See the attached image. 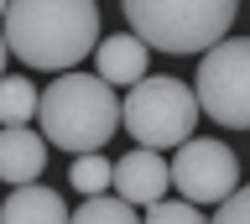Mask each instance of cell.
<instances>
[{
  "mask_svg": "<svg viewBox=\"0 0 250 224\" xmlns=\"http://www.w3.org/2000/svg\"><path fill=\"white\" fill-rule=\"evenodd\" d=\"M47 167V141L37 136L31 125H5L0 130V183H37Z\"/></svg>",
  "mask_w": 250,
  "mask_h": 224,
  "instance_id": "obj_8",
  "label": "cell"
},
{
  "mask_svg": "<svg viewBox=\"0 0 250 224\" xmlns=\"http://www.w3.org/2000/svg\"><path fill=\"white\" fill-rule=\"evenodd\" d=\"M68 224H141L136 208L125 204V198H104V193H94L78 204V214H68Z\"/></svg>",
  "mask_w": 250,
  "mask_h": 224,
  "instance_id": "obj_12",
  "label": "cell"
},
{
  "mask_svg": "<svg viewBox=\"0 0 250 224\" xmlns=\"http://www.w3.org/2000/svg\"><path fill=\"white\" fill-rule=\"evenodd\" d=\"M5 52L26 68L68 73L99 47V5L94 0H5Z\"/></svg>",
  "mask_w": 250,
  "mask_h": 224,
  "instance_id": "obj_1",
  "label": "cell"
},
{
  "mask_svg": "<svg viewBox=\"0 0 250 224\" xmlns=\"http://www.w3.org/2000/svg\"><path fill=\"white\" fill-rule=\"evenodd\" d=\"M120 125L136 136L146 151H167V146H183L198 125V99L193 89L177 79H141L130 83V94L120 104Z\"/></svg>",
  "mask_w": 250,
  "mask_h": 224,
  "instance_id": "obj_4",
  "label": "cell"
},
{
  "mask_svg": "<svg viewBox=\"0 0 250 224\" xmlns=\"http://www.w3.org/2000/svg\"><path fill=\"white\" fill-rule=\"evenodd\" d=\"M167 177L188 204H224L240 188V162L224 141H193L188 136L177 146V157L167 162Z\"/></svg>",
  "mask_w": 250,
  "mask_h": 224,
  "instance_id": "obj_6",
  "label": "cell"
},
{
  "mask_svg": "<svg viewBox=\"0 0 250 224\" xmlns=\"http://www.w3.org/2000/svg\"><path fill=\"white\" fill-rule=\"evenodd\" d=\"M94 63H99V79H104L109 89H120V83L130 89V83L146 79V42L130 37V32L104 37V42L94 47Z\"/></svg>",
  "mask_w": 250,
  "mask_h": 224,
  "instance_id": "obj_9",
  "label": "cell"
},
{
  "mask_svg": "<svg viewBox=\"0 0 250 224\" xmlns=\"http://www.w3.org/2000/svg\"><path fill=\"white\" fill-rule=\"evenodd\" d=\"M109 172H115V162H104V157H73V167H68V183H73L83 198H94V193H104L109 188Z\"/></svg>",
  "mask_w": 250,
  "mask_h": 224,
  "instance_id": "obj_13",
  "label": "cell"
},
{
  "mask_svg": "<svg viewBox=\"0 0 250 224\" xmlns=\"http://www.w3.org/2000/svg\"><path fill=\"white\" fill-rule=\"evenodd\" d=\"M0 16H5V0H0Z\"/></svg>",
  "mask_w": 250,
  "mask_h": 224,
  "instance_id": "obj_17",
  "label": "cell"
},
{
  "mask_svg": "<svg viewBox=\"0 0 250 224\" xmlns=\"http://www.w3.org/2000/svg\"><path fill=\"white\" fill-rule=\"evenodd\" d=\"M208 224H250V183H245V188H234L229 198L219 204V214Z\"/></svg>",
  "mask_w": 250,
  "mask_h": 224,
  "instance_id": "obj_15",
  "label": "cell"
},
{
  "mask_svg": "<svg viewBox=\"0 0 250 224\" xmlns=\"http://www.w3.org/2000/svg\"><path fill=\"white\" fill-rule=\"evenodd\" d=\"M37 120H42V141L73 157H89L115 136L120 125V99L99 73H58L37 94Z\"/></svg>",
  "mask_w": 250,
  "mask_h": 224,
  "instance_id": "obj_2",
  "label": "cell"
},
{
  "mask_svg": "<svg viewBox=\"0 0 250 224\" xmlns=\"http://www.w3.org/2000/svg\"><path fill=\"white\" fill-rule=\"evenodd\" d=\"M37 120V83L21 73L0 79V125H31Z\"/></svg>",
  "mask_w": 250,
  "mask_h": 224,
  "instance_id": "obj_11",
  "label": "cell"
},
{
  "mask_svg": "<svg viewBox=\"0 0 250 224\" xmlns=\"http://www.w3.org/2000/svg\"><path fill=\"white\" fill-rule=\"evenodd\" d=\"M109 188H115V198H125L130 208H146V204H156V198H167L172 177H167V162L141 146V151H130V157L115 162Z\"/></svg>",
  "mask_w": 250,
  "mask_h": 224,
  "instance_id": "obj_7",
  "label": "cell"
},
{
  "mask_svg": "<svg viewBox=\"0 0 250 224\" xmlns=\"http://www.w3.org/2000/svg\"><path fill=\"white\" fill-rule=\"evenodd\" d=\"M141 224H203V214L188 198H156V204H146V219Z\"/></svg>",
  "mask_w": 250,
  "mask_h": 224,
  "instance_id": "obj_14",
  "label": "cell"
},
{
  "mask_svg": "<svg viewBox=\"0 0 250 224\" xmlns=\"http://www.w3.org/2000/svg\"><path fill=\"white\" fill-rule=\"evenodd\" d=\"M234 11L240 0H125L130 37H141L146 47L177 52V58L224 42L234 26Z\"/></svg>",
  "mask_w": 250,
  "mask_h": 224,
  "instance_id": "obj_3",
  "label": "cell"
},
{
  "mask_svg": "<svg viewBox=\"0 0 250 224\" xmlns=\"http://www.w3.org/2000/svg\"><path fill=\"white\" fill-rule=\"evenodd\" d=\"M0 73H5V37H0Z\"/></svg>",
  "mask_w": 250,
  "mask_h": 224,
  "instance_id": "obj_16",
  "label": "cell"
},
{
  "mask_svg": "<svg viewBox=\"0 0 250 224\" xmlns=\"http://www.w3.org/2000/svg\"><path fill=\"white\" fill-rule=\"evenodd\" d=\"M0 224H68V204H62V193L42 188V183H21L0 204Z\"/></svg>",
  "mask_w": 250,
  "mask_h": 224,
  "instance_id": "obj_10",
  "label": "cell"
},
{
  "mask_svg": "<svg viewBox=\"0 0 250 224\" xmlns=\"http://www.w3.org/2000/svg\"><path fill=\"white\" fill-rule=\"evenodd\" d=\"M193 99L208 120L229 130H250V37H224L203 52Z\"/></svg>",
  "mask_w": 250,
  "mask_h": 224,
  "instance_id": "obj_5",
  "label": "cell"
}]
</instances>
